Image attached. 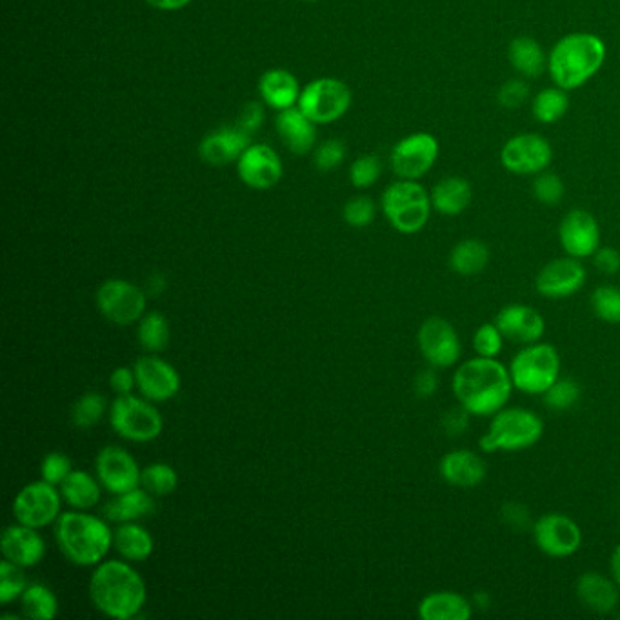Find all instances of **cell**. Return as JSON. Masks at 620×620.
<instances>
[{
	"label": "cell",
	"mask_w": 620,
	"mask_h": 620,
	"mask_svg": "<svg viewBox=\"0 0 620 620\" xmlns=\"http://www.w3.org/2000/svg\"><path fill=\"white\" fill-rule=\"evenodd\" d=\"M451 390L460 406L473 417H493L506 408L515 388L510 370L500 360L477 355L459 364L451 379Z\"/></svg>",
	"instance_id": "cell-1"
},
{
	"label": "cell",
	"mask_w": 620,
	"mask_h": 620,
	"mask_svg": "<svg viewBox=\"0 0 620 620\" xmlns=\"http://www.w3.org/2000/svg\"><path fill=\"white\" fill-rule=\"evenodd\" d=\"M90 597L93 606L106 617L128 620L144 608L148 591L139 571L128 562L106 560L91 575Z\"/></svg>",
	"instance_id": "cell-2"
},
{
	"label": "cell",
	"mask_w": 620,
	"mask_h": 620,
	"mask_svg": "<svg viewBox=\"0 0 620 620\" xmlns=\"http://www.w3.org/2000/svg\"><path fill=\"white\" fill-rule=\"evenodd\" d=\"M606 60L604 40L593 33H570L551 48L548 71L555 86L577 90L599 73Z\"/></svg>",
	"instance_id": "cell-3"
},
{
	"label": "cell",
	"mask_w": 620,
	"mask_h": 620,
	"mask_svg": "<svg viewBox=\"0 0 620 620\" xmlns=\"http://www.w3.org/2000/svg\"><path fill=\"white\" fill-rule=\"evenodd\" d=\"M55 539L66 559L77 566H99L113 546V531L104 520L84 511H68L57 519Z\"/></svg>",
	"instance_id": "cell-4"
},
{
	"label": "cell",
	"mask_w": 620,
	"mask_h": 620,
	"mask_svg": "<svg viewBox=\"0 0 620 620\" xmlns=\"http://www.w3.org/2000/svg\"><path fill=\"white\" fill-rule=\"evenodd\" d=\"M544 435V420L526 408H502L479 439L484 453H513L533 448Z\"/></svg>",
	"instance_id": "cell-5"
},
{
	"label": "cell",
	"mask_w": 620,
	"mask_h": 620,
	"mask_svg": "<svg viewBox=\"0 0 620 620\" xmlns=\"http://www.w3.org/2000/svg\"><path fill=\"white\" fill-rule=\"evenodd\" d=\"M560 368L557 348L540 340L517 351L508 366L513 388L526 395H544L560 379Z\"/></svg>",
	"instance_id": "cell-6"
},
{
	"label": "cell",
	"mask_w": 620,
	"mask_h": 620,
	"mask_svg": "<svg viewBox=\"0 0 620 620\" xmlns=\"http://www.w3.org/2000/svg\"><path fill=\"white\" fill-rule=\"evenodd\" d=\"M382 213L393 230L402 235H415L428 224L431 197L417 180L399 179L382 193Z\"/></svg>",
	"instance_id": "cell-7"
},
{
	"label": "cell",
	"mask_w": 620,
	"mask_h": 620,
	"mask_svg": "<svg viewBox=\"0 0 620 620\" xmlns=\"http://www.w3.org/2000/svg\"><path fill=\"white\" fill-rule=\"evenodd\" d=\"M148 400V399H146ZM135 395H119L110 408V424L122 439L131 442H151L159 439L164 430L160 411Z\"/></svg>",
	"instance_id": "cell-8"
},
{
	"label": "cell",
	"mask_w": 620,
	"mask_h": 620,
	"mask_svg": "<svg viewBox=\"0 0 620 620\" xmlns=\"http://www.w3.org/2000/svg\"><path fill=\"white\" fill-rule=\"evenodd\" d=\"M351 90L346 82L331 77L311 80L300 91L299 108L317 126L342 119L351 106Z\"/></svg>",
	"instance_id": "cell-9"
},
{
	"label": "cell",
	"mask_w": 620,
	"mask_h": 620,
	"mask_svg": "<svg viewBox=\"0 0 620 620\" xmlns=\"http://www.w3.org/2000/svg\"><path fill=\"white\" fill-rule=\"evenodd\" d=\"M95 300L100 313L119 326H130L146 311V293L124 279L102 282Z\"/></svg>",
	"instance_id": "cell-10"
},
{
	"label": "cell",
	"mask_w": 620,
	"mask_h": 620,
	"mask_svg": "<svg viewBox=\"0 0 620 620\" xmlns=\"http://www.w3.org/2000/svg\"><path fill=\"white\" fill-rule=\"evenodd\" d=\"M439 159V142L431 133H413L391 150V170L399 179L419 180Z\"/></svg>",
	"instance_id": "cell-11"
},
{
	"label": "cell",
	"mask_w": 620,
	"mask_h": 620,
	"mask_svg": "<svg viewBox=\"0 0 620 620\" xmlns=\"http://www.w3.org/2000/svg\"><path fill=\"white\" fill-rule=\"evenodd\" d=\"M533 540L544 555L551 559H566L580 550L582 531L568 515L546 513L533 524Z\"/></svg>",
	"instance_id": "cell-12"
},
{
	"label": "cell",
	"mask_w": 620,
	"mask_h": 620,
	"mask_svg": "<svg viewBox=\"0 0 620 620\" xmlns=\"http://www.w3.org/2000/svg\"><path fill=\"white\" fill-rule=\"evenodd\" d=\"M553 150L537 133H520L511 137L500 151V164L513 175H539L548 170Z\"/></svg>",
	"instance_id": "cell-13"
},
{
	"label": "cell",
	"mask_w": 620,
	"mask_h": 620,
	"mask_svg": "<svg viewBox=\"0 0 620 620\" xmlns=\"http://www.w3.org/2000/svg\"><path fill=\"white\" fill-rule=\"evenodd\" d=\"M60 497L62 495L50 482L44 479L31 482L19 491L17 499L13 502L15 519L20 524H26L35 530L50 526L51 522L59 519L62 506Z\"/></svg>",
	"instance_id": "cell-14"
},
{
	"label": "cell",
	"mask_w": 620,
	"mask_h": 620,
	"mask_svg": "<svg viewBox=\"0 0 620 620\" xmlns=\"http://www.w3.org/2000/svg\"><path fill=\"white\" fill-rule=\"evenodd\" d=\"M419 350L433 368H451L460 359L462 346L453 324L442 317H430L420 324L417 333Z\"/></svg>",
	"instance_id": "cell-15"
},
{
	"label": "cell",
	"mask_w": 620,
	"mask_h": 620,
	"mask_svg": "<svg viewBox=\"0 0 620 620\" xmlns=\"http://www.w3.org/2000/svg\"><path fill=\"white\" fill-rule=\"evenodd\" d=\"M586 277L588 273L580 259L568 255L542 266L535 277V288L546 299H568L584 288Z\"/></svg>",
	"instance_id": "cell-16"
},
{
	"label": "cell",
	"mask_w": 620,
	"mask_h": 620,
	"mask_svg": "<svg viewBox=\"0 0 620 620\" xmlns=\"http://www.w3.org/2000/svg\"><path fill=\"white\" fill-rule=\"evenodd\" d=\"M95 470L102 488H106L113 495H122L140 486L142 470L137 460L133 459L130 451L119 446L102 448L97 455Z\"/></svg>",
	"instance_id": "cell-17"
},
{
	"label": "cell",
	"mask_w": 620,
	"mask_h": 620,
	"mask_svg": "<svg viewBox=\"0 0 620 620\" xmlns=\"http://www.w3.org/2000/svg\"><path fill=\"white\" fill-rule=\"evenodd\" d=\"M239 179L251 190L266 191L282 179V162L268 144H250L237 160Z\"/></svg>",
	"instance_id": "cell-18"
},
{
	"label": "cell",
	"mask_w": 620,
	"mask_h": 620,
	"mask_svg": "<svg viewBox=\"0 0 620 620\" xmlns=\"http://www.w3.org/2000/svg\"><path fill=\"white\" fill-rule=\"evenodd\" d=\"M559 240L566 255L575 259L593 257L600 248V226L586 210H571L560 220Z\"/></svg>",
	"instance_id": "cell-19"
},
{
	"label": "cell",
	"mask_w": 620,
	"mask_h": 620,
	"mask_svg": "<svg viewBox=\"0 0 620 620\" xmlns=\"http://www.w3.org/2000/svg\"><path fill=\"white\" fill-rule=\"evenodd\" d=\"M135 380L140 395L153 402H166L173 399L180 390L179 371L170 362L155 355L140 357L135 362Z\"/></svg>",
	"instance_id": "cell-20"
},
{
	"label": "cell",
	"mask_w": 620,
	"mask_h": 620,
	"mask_svg": "<svg viewBox=\"0 0 620 620\" xmlns=\"http://www.w3.org/2000/svg\"><path fill=\"white\" fill-rule=\"evenodd\" d=\"M495 324L499 326L504 339L522 346L539 342L546 331V320L540 311L524 304H510L502 308L495 317Z\"/></svg>",
	"instance_id": "cell-21"
},
{
	"label": "cell",
	"mask_w": 620,
	"mask_h": 620,
	"mask_svg": "<svg viewBox=\"0 0 620 620\" xmlns=\"http://www.w3.org/2000/svg\"><path fill=\"white\" fill-rule=\"evenodd\" d=\"M250 144V133L239 126H224L200 140L199 157L215 168L228 166L233 160L237 162Z\"/></svg>",
	"instance_id": "cell-22"
},
{
	"label": "cell",
	"mask_w": 620,
	"mask_h": 620,
	"mask_svg": "<svg viewBox=\"0 0 620 620\" xmlns=\"http://www.w3.org/2000/svg\"><path fill=\"white\" fill-rule=\"evenodd\" d=\"M439 473L450 486L475 488L486 479L488 466L475 451L453 450L440 459Z\"/></svg>",
	"instance_id": "cell-23"
},
{
	"label": "cell",
	"mask_w": 620,
	"mask_h": 620,
	"mask_svg": "<svg viewBox=\"0 0 620 620\" xmlns=\"http://www.w3.org/2000/svg\"><path fill=\"white\" fill-rule=\"evenodd\" d=\"M2 555L22 568H33L46 555V544L35 528L13 524L2 535Z\"/></svg>",
	"instance_id": "cell-24"
},
{
	"label": "cell",
	"mask_w": 620,
	"mask_h": 620,
	"mask_svg": "<svg viewBox=\"0 0 620 620\" xmlns=\"http://www.w3.org/2000/svg\"><path fill=\"white\" fill-rule=\"evenodd\" d=\"M619 584L599 571H586L575 582V593L586 610L606 615L619 606Z\"/></svg>",
	"instance_id": "cell-25"
},
{
	"label": "cell",
	"mask_w": 620,
	"mask_h": 620,
	"mask_svg": "<svg viewBox=\"0 0 620 620\" xmlns=\"http://www.w3.org/2000/svg\"><path fill=\"white\" fill-rule=\"evenodd\" d=\"M275 126H277V133H279L282 144L291 153L306 155L315 148L317 124L308 119L297 106L290 110L279 111Z\"/></svg>",
	"instance_id": "cell-26"
},
{
	"label": "cell",
	"mask_w": 620,
	"mask_h": 620,
	"mask_svg": "<svg viewBox=\"0 0 620 620\" xmlns=\"http://www.w3.org/2000/svg\"><path fill=\"white\" fill-rule=\"evenodd\" d=\"M300 91L299 80L288 70L273 68L266 71L259 80L260 99L273 110L295 108L299 104Z\"/></svg>",
	"instance_id": "cell-27"
},
{
	"label": "cell",
	"mask_w": 620,
	"mask_h": 620,
	"mask_svg": "<svg viewBox=\"0 0 620 620\" xmlns=\"http://www.w3.org/2000/svg\"><path fill=\"white\" fill-rule=\"evenodd\" d=\"M431 206L444 217H457L470 208L473 200L471 184L462 177H446L431 190Z\"/></svg>",
	"instance_id": "cell-28"
},
{
	"label": "cell",
	"mask_w": 620,
	"mask_h": 620,
	"mask_svg": "<svg viewBox=\"0 0 620 620\" xmlns=\"http://www.w3.org/2000/svg\"><path fill=\"white\" fill-rule=\"evenodd\" d=\"M473 606L457 591H433L420 600L419 617L422 620H470Z\"/></svg>",
	"instance_id": "cell-29"
},
{
	"label": "cell",
	"mask_w": 620,
	"mask_h": 620,
	"mask_svg": "<svg viewBox=\"0 0 620 620\" xmlns=\"http://www.w3.org/2000/svg\"><path fill=\"white\" fill-rule=\"evenodd\" d=\"M508 57L513 70L528 79H539L548 70V57L539 42L531 37H517L510 42Z\"/></svg>",
	"instance_id": "cell-30"
},
{
	"label": "cell",
	"mask_w": 620,
	"mask_h": 620,
	"mask_svg": "<svg viewBox=\"0 0 620 620\" xmlns=\"http://www.w3.org/2000/svg\"><path fill=\"white\" fill-rule=\"evenodd\" d=\"M113 546L119 551L122 559L140 562V560L150 559L155 542H153L150 531L142 528L140 524L124 522L113 533Z\"/></svg>",
	"instance_id": "cell-31"
},
{
	"label": "cell",
	"mask_w": 620,
	"mask_h": 620,
	"mask_svg": "<svg viewBox=\"0 0 620 620\" xmlns=\"http://www.w3.org/2000/svg\"><path fill=\"white\" fill-rule=\"evenodd\" d=\"M100 482L93 479L90 473L73 470L60 484V495L75 510H91L99 504Z\"/></svg>",
	"instance_id": "cell-32"
},
{
	"label": "cell",
	"mask_w": 620,
	"mask_h": 620,
	"mask_svg": "<svg viewBox=\"0 0 620 620\" xmlns=\"http://www.w3.org/2000/svg\"><path fill=\"white\" fill-rule=\"evenodd\" d=\"M490 264V248L479 239H464L453 246L450 268L462 277H475Z\"/></svg>",
	"instance_id": "cell-33"
},
{
	"label": "cell",
	"mask_w": 620,
	"mask_h": 620,
	"mask_svg": "<svg viewBox=\"0 0 620 620\" xmlns=\"http://www.w3.org/2000/svg\"><path fill=\"white\" fill-rule=\"evenodd\" d=\"M155 510V502L150 491L135 490L126 491L122 495H117V499L111 500L110 504L104 508L106 519L111 522H133V520L146 517Z\"/></svg>",
	"instance_id": "cell-34"
},
{
	"label": "cell",
	"mask_w": 620,
	"mask_h": 620,
	"mask_svg": "<svg viewBox=\"0 0 620 620\" xmlns=\"http://www.w3.org/2000/svg\"><path fill=\"white\" fill-rule=\"evenodd\" d=\"M24 617L33 620H51L59 613V600L46 584H28L20 597Z\"/></svg>",
	"instance_id": "cell-35"
},
{
	"label": "cell",
	"mask_w": 620,
	"mask_h": 620,
	"mask_svg": "<svg viewBox=\"0 0 620 620\" xmlns=\"http://www.w3.org/2000/svg\"><path fill=\"white\" fill-rule=\"evenodd\" d=\"M568 108H570V99L566 95V90H562L559 86L540 90L535 95L533 104H531V111H533L535 119L542 124L559 122L566 115Z\"/></svg>",
	"instance_id": "cell-36"
},
{
	"label": "cell",
	"mask_w": 620,
	"mask_h": 620,
	"mask_svg": "<svg viewBox=\"0 0 620 620\" xmlns=\"http://www.w3.org/2000/svg\"><path fill=\"white\" fill-rule=\"evenodd\" d=\"M140 346L151 353H159L168 348L171 339L170 322L162 315L153 311L150 315L140 319L139 331H137Z\"/></svg>",
	"instance_id": "cell-37"
},
{
	"label": "cell",
	"mask_w": 620,
	"mask_h": 620,
	"mask_svg": "<svg viewBox=\"0 0 620 620\" xmlns=\"http://www.w3.org/2000/svg\"><path fill=\"white\" fill-rule=\"evenodd\" d=\"M179 477L177 471L171 468L170 464L164 462H155L150 464L148 468L142 470L140 475V486L146 491H150L155 497H166L177 488Z\"/></svg>",
	"instance_id": "cell-38"
},
{
	"label": "cell",
	"mask_w": 620,
	"mask_h": 620,
	"mask_svg": "<svg viewBox=\"0 0 620 620\" xmlns=\"http://www.w3.org/2000/svg\"><path fill=\"white\" fill-rule=\"evenodd\" d=\"M106 411V399L104 395L90 391V393H84L73 406L71 411V420L73 424L80 428V430H88L93 428L95 424H99V420L102 419Z\"/></svg>",
	"instance_id": "cell-39"
},
{
	"label": "cell",
	"mask_w": 620,
	"mask_h": 620,
	"mask_svg": "<svg viewBox=\"0 0 620 620\" xmlns=\"http://www.w3.org/2000/svg\"><path fill=\"white\" fill-rule=\"evenodd\" d=\"M591 310L597 319L608 324H620V288L617 286H599L591 293Z\"/></svg>",
	"instance_id": "cell-40"
},
{
	"label": "cell",
	"mask_w": 620,
	"mask_h": 620,
	"mask_svg": "<svg viewBox=\"0 0 620 620\" xmlns=\"http://www.w3.org/2000/svg\"><path fill=\"white\" fill-rule=\"evenodd\" d=\"M24 568L4 559L0 564V602L10 604L11 600L19 599L28 588V580Z\"/></svg>",
	"instance_id": "cell-41"
},
{
	"label": "cell",
	"mask_w": 620,
	"mask_h": 620,
	"mask_svg": "<svg viewBox=\"0 0 620 620\" xmlns=\"http://www.w3.org/2000/svg\"><path fill=\"white\" fill-rule=\"evenodd\" d=\"M504 335L495 322H486L473 333V350L479 357L497 359L504 348Z\"/></svg>",
	"instance_id": "cell-42"
},
{
	"label": "cell",
	"mask_w": 620,
	"mask_h": 620,
	"mask_svg": "<svg viewBox=\"0 0 620 620\" xmlns=\"http://www.w3.org/2000/svg\"><path fill=\"white\" fill-rule=\"evenodd\" d=\"M542 397L551 410H570L579 402L580 386L575 380L559 379Z\"/></svg>",
	"instance_id": "cell-43"
},
{
	"label": "cell",
	"mask_w": 620,
	"mask_h": 620,
	"mask_svg": "<svg viewBox=\"0 0 620 620\" xmlns=\"http://www.w3.org/2000/svg\"><path fill=\"white\" fill-rule=\"evenodd\" d=\"M533 195L544 206H557L564 199V182L557 173L542 171L533 180Z\"/></svg>",
	"instance_id": "cell-44"
},
{
	"label": "cell",
	"mask_w": 620,
	"mask_h": 620,
	"mask_svg": "<svg viewBox=\"0 0 620 620\" xmlns=\"http://www.w3.org/2000/svg\"><path fill=\"white\" fill-rule=\"evenodd\" d=\"M380 173H382V164H380L379 157L362 155L359 159L353 160V164H351V184L359 190H366L379 180Z\"/></svg>",
	"instance_id": "cell-45"
},
{
	"label": "cell",
	"mask_w": 620,
	"mask_h": 620,
	"mask_svg": "<svg viewBox=\"0 0 620 620\" xmlns=\"http://www.w3.org/2000/svg\"><path fill=\"white\" fill-rule=\"evenodd\" d=\"M377 206L370 197H355L344 204L342 217L353 228H366L375 220Z\"/></svg>",
	"instance_id": "cell-46"
},
{
	"label": "cell",
	"mask_w": 620,
	"mask_h": 620,
	"mask_svg": "<svg viewBox=\"0 0 620 620\" xmlns=\"http://www.w3.org/2000/svg\"><path fill=\"white\" fill-rule=\"evenodd\" d=\"M346 159V146L339 139L324 140L315 150V168L319 171H331L339 168Z\"/></svg>",
	"instance_id": "cell-47"
},
{
	"label": "cell",
	"mask_w": 620,
	"mask_h": 620,
	"mask_svg": "<svg viewBox=\"0 0 620 620\" xmlns=\"http://www.w3.org/2000/svg\"><path fill=\"white\" fill-rule=\"evenodd\" d=\"M71 471H73V466H71L70 457L60 453V451L48 453L42 460V466H40L42 479L50 482L53 486L62 484V480L66 479Z\"/></svg>",
	"instance_id": "cell-48"
},
{
	"label": "cell",
	"mask_w": 620,
	"mask_h": 620,
	"mask_svg": "<svg viewBox=\"0 0 620 620\" xmlns=\"http://www.w3.org/2000/svg\"><path fill=\"white\" fill-rule=\"evenodd\" d=\"M528 99H530V86L524 80H508L497 91V102L506 110H517Z\"/></svg>",
	"instance_id": "cell-49"
},
{
	"label": "cell",
	"mask_w": 620,
	"mask_h": 620,
	"mask_svg": "<svg viewBox=\"0 0 620 620\" xmlns=\"http://www.w3.org/2000/svg\"><path fill=\"white\" fill-rule=\"evenodd\" d=\"M593 264L604 275H617L620 273V253L610 246L599 248L593 255Z\"/></svg>",
	"instance_id": "cell-50"
},
{
	"label": "cell",
	"mask_w": 620,
	"mask_h": 620,
	"mask_svg": "<svg viewBox=\"0 0 620 620\" xmlns=\"http://www.w3.org/2000/svg\"><path fill=\"white\" fill-rule=\"evenodd\" d=\"M264 122V108L260 102H250L244 106V110L240 113L239 122L237 126L253 135L255 131H259L260 126Z\"/></svg>",
	"instance_id": "cell-51"
},
{
	"label": "cell",
	"mask_w": 620,
	"mask_h": 620,
	"mask_svg": "<svg viewBox=\"0 0 620 620\" xmlns=\"http://www.w3.org/2000/svg\"><path fill=\"white\" fill-rule=\"evenodd\" d=\"M111 390L117 395H130L131 390L137 386L135 371L130 368H117L113 370L110 377Z\"/></svg>",
	"instance_id": "cell-52"
},
{
	"label": "cell",
	"mask_w": 620,
	"mask_h": 620,
	"mask_svg": "<svg viewBox=\"0 0 620 620\" xmlns=\"http://www.w3.org/2000/svg\"><path fill=\"white\" fill-rule=\"evenodd\" d=\"M437 386H439V379L433 370L420 371L415 379V391L419 397H430L437 391Z\"/></svg>",
	"instance_id": "cell-53"
},
{
	"label": "cell",
	"mask_w": 620,
	"mask_h": 620,
	"mask_svg": "<svg viewBox=\"0 0 620 620\" xmlns=\"http://www.w3.org/2000/svg\"><path fill=\"white\" fill-rule=\"evenodd\" d=\"M148 6L160 11H179L190 6L193 0H144Z\"/></svg>",
	"instance_id": "cell-54"
},
{
	"label": "cell",
	"mask_w": 620,
	"mask_h": 620,
	"mask_svg": "<svg viewBox=\"0 0 620 620\" xmlns=\"http://www.w3.org/2000/svg\"><path fill=\"white\" fill-rule=\"evenodd\" d=\"M468 411L460 417L459 420L455 419L457 417V410H451L448 415H444V426L448 428L450 431H455V433H462V430H466V426H468Z\"/></svg>",
	"instance_id": "cell-55"
},
{
	"label": "cell",
	"mask_w": 620,
	"mask_h": 620,
	"mask_svg": "<svg viewBox=\"0 0 620 620\" xmlns=\"http://www.w3.org/2000/svg\"><path fill=\"white\" fill-rule=\"evenodd\" d=\"M610 575L611 579L619 584L620 588V542L615 546V550L610 557Z\"/></svg>",
	"instance_id": "cell-56"
},
{
	"label": "cell",
	"mask_w": 620,
	"mask_h": 620,
	"mask_svg": "<svg viewBox=\"0 0 620 620\" xmlns=\"http://www.w3.org/2000/svg\"><path fill=\"white\" fill-rule=\"evenodd\" d=\"M304 2H317V0H304Z\"/></svg>",
	"instance_id": "cell-57"
}]
</instances>
